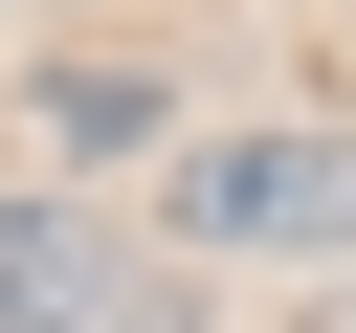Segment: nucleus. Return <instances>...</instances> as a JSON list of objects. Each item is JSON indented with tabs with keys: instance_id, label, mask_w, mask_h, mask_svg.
I'll list each match as a JSON object with an SVG mask.
<instances>
[{
	"instance_id": "obj_3",
	"label": "nucleus",
	"mask_w": 356,
	"mask_h": 333,
	"mask_svg": "<svg viewBox=\"0 0 356 333\" xmlns=\"http://www.w3.org/2000/svg\"><path fill=\"white\" fill-rule=\"evenodd\" d=\"M134 133H178L156 67H44V155H134Z\"/></svg>"
},
{
	"instance_id": "obj_2",
	"label": "nucleus",
	"mask_w": 356,
	"mask_h": 333,
	"mask_svg": "<svg viewBox=\"0 0 356 333\" xmlns=\"http://www.w3.org/2000/svg\"><path fill=\"white\" fill-rule=\"evenodd\" d=\"M0 333H200V266L89 200H0Z\"/></svg>"
},
{
	"instance_id": "obj_1",
	"label": "nucleus",
	"mask_w": 356,
	"mask_h": 333,
	"mask_svg": "<svg viewBox=\"0 0 356 333\" xmlns=\"http://www.w3.org/2000/svg\"><path fill=\"white\" fill-rule=\"evenodd\" d=\"M178 244L356 266V133H334V111H289V133H178Z\"/></svg>"
}]
</instances>
